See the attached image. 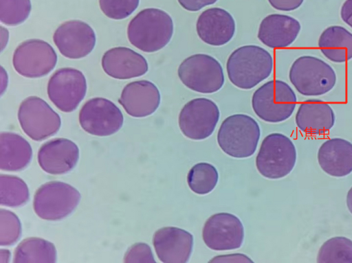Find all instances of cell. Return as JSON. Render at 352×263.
Wrapping results in <instances>:
<instances>
[{
	"label": "cell",
	"mask_w": 352,
	"mask_h": 263,
	"mask_svg": "<svg viewBox=\"0 0 352 263\" xmlns=\"http://www.w3.org/2000/svg\"><path fill=\"white\" fill-rule=\"evenodd\" d=\"M274 68V59L265 48L248 45L234 50L228 58L230 81L241 89H250L267 79Z\"/></svg>",
	"instance_id": "obj_1"
},
{
	"label": "cell",
	"mask_w": 352,
	"mask_h": 263,
	"mask_svg": "<svg viewBox=\"0 0 352 263\" xmlns=\"http://www.w3.org/2000/svg\"><path fill=\"white\" fill-rule=\"evenodd\" d=\"M174 32L171 16L165 11L154 8L138 13L129 22L127 36L129 42L140 50L151 53L168 45Z\"/></svg>",
	"instance_id": "obj_2"
},
{
	"label": "cell",
	"mask_w": 352,
	"mask_h": 263,
	"mask_svg": "<svg viewBox=\"0 0 352 263\" xmlns=\"http://www.w3.org/2000/svg\"><path fill=\"white\" fill-rule=\"evenodd\" d=\"M261 136L258 122L245 114H234L221 123L217 142L221 150L234 158H247L256 151Z\"/></svg>",
	"instance_id": "obj_3"
},
{
	"label": "cell",
	"mask_w": 352,
	"mask_h": 263,
	"mask_svg": "<svg viewBox=\"0 0 352 263\" xmlns=\"http://www.w3.org/2000/svg\"><path fill=\"white\" fill-rule=\"evenodd\" d=\"M289 78L296 91L305 96L324 95L333 89L337 81L336 71L329 64L308 55L294 61Z\"/></svg>",
	"instance_id": "obj_4"
},
{
	"label": "cell",
	"mask_w": 352,
	"mask_h": 263,
	"mask_svg": "<svg viewBox=\"0 0 352 263\" xmlns=\"http://www.w3.org/2000/svg\"><path fill=\"white\" fill-rule=\"evenodd\" d=\"M296 103L294 91L280 80L267 81L254 92L252 98V106L255 114L270 123L287 119L293 114Z\"/></svg>",
	"instance_id": "obj_5"
},
{
	"label": "cell",
	"mask_w": 352,
	"mask_h": 263,
	"mask_svg": "<svg viewBox=\"0 0 352 263\" xmlns=\"http://www.w3.org/2000/svg\"><path fill=\"white\" fill-rule=\"evenodd\" d=\"M296 150L286 135L274 133L263 140L256 158L258 172L265 178L278 179L288 175L296 164Z\"/></svg>",
	"instance_id": "obj_6"
},
{
	"label": "cell",
	"mask_w": 352,
	"mask_h": 263,
	"mask_svg": "<svg viewBox=\"0 0 352 263\" xmlns=\"http://www.w3.org/2000/svg\"><path fill=\"white\" fill-rule=\"evenodd\" d=\"M177 74L186 87L204 94L218 91L225 82L220 62L205 54H193L185 58L178 67Z\"/></svg>",
	"instance_id": "obj_7"
},
{
	"label": "cell",
	"mask_w": 352,
	"mask_h": 263,
	"mask_svg": "<svg viewBox=\"0 0 352 263\" xmlns=\"http://www.w3.org/2000/svg\"><path fill=\"white\" fill-rule=\"evenodd\" d=\"M80 200V194L75 187L63 182L50 181L36 190L33 207L41 218L58 220L70 214Z\"/></svg>",
	"instance_id": "obj_8"
},
{
	"label": "cell",
	"mask_w": 352,
	"mask_h": 263,
	"mask_svg": "<svg viewBox=\"0 0 352 263\" xmlns=\"http://www.w3.org/2000/svg\"><path fill=\"white\" fill-rule=\"evenodd\" d=\"M18 119L23 132L35 141L54 135L61 125L58 114L36 96L28 97L21 103Z\"/></svg>",
	"instance_id": "obj_9"
},
{
	"label": "cell",
	"mask_w": 352,
	"mask_h": 263,
	"mask_svg": "<svg viewBox=\"0 0 352 263\" xmlns=\"http://www.w3.org/2000/svg\"><path fill=\"white\" fill-rule=\"evenodd\" d=\"M219 117V109L214 101L197 98L182 107L178 124L184 136L192 140H202L212 134Z\"/></svg>",
	"instance_id": "obj_10"
},
{
	"label": "cell",
	"mask_w": 352,
	"mask_h": 263,
	"mask_svg": "<svg viewBox=\"0 0 352 263\" xmlns=\"http://www.w3.org/2000/svg\"><path fill=\"white\" fill-rule=\"evenodd\" d=\"M57 62L53 47L40 39H30L15 49L12 63L16 71L26 78H39L48 74Z\"/></svg>",
	"instance_id": "obj_11"
},
{
	"label": "cell",
	"mask_w": 352,
	"mask_h": 263,
	"mask_svg": "<svg viewBox=\"0 0 352 263\" xmlns=\"http://www.w3.org/2000/svg\"><path fill=\"white\" fill-rule=\"evenodd\" d=\"M87 82L83 73L74 68L65 67L57 70L47 84L50 100L60 111H74L85 96Z\"/></svg>",
	"instance_id": "obj_12"
},
{
	"label": "cell",
	"mask_w": 352,
	"mask_h": 263,
	"mask_svg": "<svg viewBox=\"0 0 352 263\" xmlns=\"http://www.w3.org/2000/svg\"><path fill=\"white\" fill-rule=\"evenodd\" d=\"M120 108L111 101L94 98L87 101L79 113V123L88 133L109 136L120 130L123 124Z\"/></svg>",
	"instance_id": "obj_13"
},
{
	"label": "cell",
	"mask_w": 352,
	"mask_h": 263,
	"mask_svg": "<svg viewBox=\"0 0 352 263\" xmlns=\"http://www.w3.org/2000/svg\"><path fill=\"white\" fill-rule=\"evenodd\" d=\"M202 238L206 245L214 251L240 248L244 239V227L240 219L226 212L211 216L205 222Z\"/></svg>",
	"instance_id": "obj_14"
},
{
	"label": "cell",
	"mask_w": 352,
	"mask_h": 263,
	"mask_svg": "<svg viewBox=\"0 0 352 263\" xmlns=\"http://www.w3.org/2000/svg\"><path fill=\"white\" fill-rule=\"evenodd\" d=\"M53 41L63 56L78 59L87 56L94 49L96 35L87 23L80 20H71L56 30Z\"/></svg>",
	"instance_id": "obj_15"
},
{
	"label": "cell",
	"mask_w": 352,
	"mask_h": 263,
	"mask_svg": "<svg viewBox=\"0 0 352 263\" xmlns=\"http://www.w3.org/2000/svg\"><path fill=\"white\" fill-rule=\"evenodd\" d=\"M153 244L159 260L164 263H185L190 257L193 236L185 229L165 227L157 230Z\"/></svg>",
	"instance_id": "obj_16"
},
{
	"label": "cell",
	"mask_w": 352,
	"mask_h": 263,
	"mask_svg": "<svg viewBox=\"0 0 352 263\" xmlns=\"http://www.w3.org/2000/svg\"><path fill=\"white\" fill-rule=\"evenodd\" d=\"M235 28L232 16L221 8H211L203 11L196 23L199 38L212 46L228 43L233 38Z\"/></svg>",
	"instance_id": "obj_17"
},
{
	"label": "cell",
	"mask_w": 352,
	"mask_h": 263,
	"mask_svg": "<svg viewBox=\"0 0 352 263\" xmlns=\"http://www.w3.org/2000/svg\"><path fill=\"white\" fill-rule=\"evenodd\" d=\"M160 100V93L155 84L151 81L142 80L126 84L118 102L129 115L144 117L157 109Z\"/></svg>",
	"instance_id": "obj_18"
},
{
	"label": "cell",
	"mask_w": 352,
	"mask_h": 263,
	"mask_svg": "<svg viewBox=\"0 0 352 263\" xmlns=\"http://www.w3.org/2000/svg\"><path fill=\"white\" fill-rule=\"evenodd\" d=\"M79 158L78 146L69 139L58 138L47 141L38 152L41 168L52 174H62L72 170Z\"/></svg>",
	"instance_id": "obj_19"
},
{
	"label": "cell",
	"mask_w": 352,
	"mask_h": 263,
	"mask_svg": "<svg viewBox=\"0 0 352 263\" xmlns=\"http://www.w3.org/2000/svg\"><path fill=\"white\" fill-rule=\"evenodd\" d=\"M300 30V23L296 19L286 14H272L261 22L258 38L270 48L283 49L296 41Z\"/></svg>",
	"instance_id": "obj_20"
},
{
	"label": "cell",
	"mask_w": 352,
	"mask_h": 263,
	"mask_svg": "<svg viewBox=\"0 0 352 263\" xmlns=\"http://www.w3.org/2000/svg\"><path fill=\"white\" fill-rule=\"evenodd\" d=\"M102 67L108 76L120 80L143 76L148 69L143 56L124 47L107 51L102 58Z\"/></svg>",
	"instance_id": "obj_21"
},
{
	"label": "cell",
	"mask_w": 352,
	"mask_h": 263,
	"mask_svg": "<svg viewBox=\"0 0 352 263\" xmlns=\"http://www.w3.org/2000/svg\"><path fill=\"white\" fill-rule=\"evenodd\" d=\"M297 127L308 135H318L329 131L335 124V113L331 106L319 99L302 102L296 114Z\"/></svg>",
	"instance_id": "obj_22"
},
{
	"label": "cell",
	"mask_w": 352,
	"mask_h": 263,
	"mask_svg": "<svg viewBox=\"0 0 352 263\" xmlns=\"http://www.w3.org/2000/svg\"><path fill=\"white\" fill-rule=\"evenodd\" d=\"M318 161L322 170L335 177L352 172V143L342 138L326 140L318 149Z\"/></svg>",
	"instance_id": "obj_23"
},
{
	"label": "cell",
	"mask_w": 352,
	"mask_h": 263,
	"mask_svg": "<svg viewBox=\"0 0 352 263\" xmlns=\"http://www.w3.org/2000/svg\"><path fill=\"white\" fill-rule=\"evenodd\" d=\"M318 45L321 53L333 62L352 59V33L342 26L327 27L320 35Z\"/></svg>",
	"instance_id": "obj_24"
},
{
	"label": "cell",
	"mask_w": 352,
	"mask_h": 263,
	"mask_svg": "<svg viewBox=\"0 0 352 263\" xmlns=\"http://www.w3.org/2000/svg\"><path fill=\"white\" fill-rule=\"evenodd\" d=\"M0 168L6 171H19L30 163L32 151L30 144L21 136L9 132L0 135Z\"/></svg>",
	"instance_id": "obj_25"
},
{
	"label": "cell",
	"mask_w": 352,
	"mask_h": 263,
	"mask_svg": "<svg viewBox=\"0 0 352 263\" xmlns=\"http://www.w3.org/2000/svg\"><path fill=\"white\" fill-rule=\"evenodd\" d=\"M56 250L50 242L32 237L21 242L14 251V262H55Z\"/></svg>",
	"instance_id": "obj_26"
},
{
	"label": "cell",
	"mask_w": 352,
	"mask_h": 263,
	"mask_svg": "<svg viewBox=\"0 0 352 263\" xmlns=\"http://www.w3.org/2000/svg\"><path fill=\"white\" fill-rule=\"evenodd\" d=\"M219 174L214 165L206 162L194 165L187 175V183L195 194L204 195L212 192L217 184Z\"/></svg>",
	"instance_id": "obj_27"
},
{
	"label": "cell",
	"mask_w": 352,
	"mask_h": 263,
	"mask_svg": "<svg viewBox=\"0 0 352 263\" xmlns=\"http://www.w3.org/2000/svg\"><path fill=\"white\" fill-rule=\"evenodd\" d=\"M317 262L352 263V240L344 236L327 240L318 251Z\"/></svg>",
	"instance_id": "obj_28"
},
{
	"label": "cell",
	"mask_w": 352,
	"mask_h": 263,
	"mask_svg": "<svg viewBox=\"0 0 352 263\" xmlns=\"http://www.w3.org/2000/svg\"><path fill=\"white\" fill-rule=\"evenodd\" d=\"M1 205L19 207L29 199V190L26 183L20 178L1 174L0 176Z\"/></svg>",
	"instance_id": "obj_29"
},
{
	"label": "cell",
	"mask_w": 352,
	"mask_h": 263,
	"mask_svg": "<svg viewBox=\"0 0 352 263\" xmlns=\"http://www.w3.org/2000/svg\"><path fill=\"white\" fill-rule=\"evenodd\" d=\"M30 0H0V20L6 25H17L29 16Z\"/></svg>",
	"instance_id": "obj_30"
},
{
	"label": "cell",
	"mask_w": 352,
	"mask_h": 263,
	"mask_svg": "<svg viewBox=\"0 0 352 263\" xmlns=\"http://www.w3.org/2000/svg\"><path fill=\"white\" fill-rule=\"evenodd\" d=\"M21 234V222L13 212L1 209L0 210V244L9 246L14 244Z\"/></svg>",
	"instance_id": "obj_31"
},
{
	"label": "cell",
	"mask_w": 352,
	"mask_h": 263,
	"mask_svg": "<svg viewBox=\"0 0 352 263\" xmlns=\"http://www.w3.org/2000/svg\"><path fill=\"white\" fill-rule=\"evenodd\" d=\"M140 0H99L102 12L109 18L123 19L138 8Z\"/></svg>",
	"instance_id": "obj_32"
},
{
	"label": "cell",
	"mask_w": 352,
	"mask_h": 263,
	"mask_svg": "<svg viewBox=\"0 0 352 263\" xmlns=\"http://www.w3.org/2000/svg\"><path fill=\"white\" fill-rule=\"evenodd\" d=\"M124 262H155L150 247L139 242L132 245L124 255Z\"/></svg>",
	"instance_id": "obj_33"
},
{
	"label": "cell",
	"mask_w": 352,
	"mask_h": 263,
	"mask_svg": "<svg viewBox=\"0 0 352 263\" xmlns=\"http://www.w3.org/2000/svg\"><path fill=\"white\" fill-rule=\"evenodd\" d=\"M303 1L304 0H268V2L274 8L285 12L298 8Z\"/></svg>",
	"instance_id": "obj_34"
},
{
	"label": "cell",
	"mask_w": 352,
	"mask_h": 263,
	"mask_svg": "<svg viewBox=\"0 0 352 263\" xmlns=\"http://www.w3.org/2000/svg\"><path fill=\"white\" fill-rule=\"evenodd\" d=\"M218 0H177L179 5L185 10L197 12L203 8L215 3Z\"/></svg>",
	"instance_id": "obj_35"
},
{
	"label": "cell",
	"mask_w": 352,
	"mask_h": 263,
	"mask_svg": "<svg viewBox=\"0 0 352 263\" xmlns=\"http://www.w3.org/2000/svg\"><path fill=\"white\" fill-rule=\"evenodd\" d=\"M210 262H253L247 255L241 253H234L218 255L209 261Z\"/></svg>",
	"instance_id": "obj_36"
},
{
	"label": "cell",
	"mask_w": 352,
	"mask_h": 263,
	"mask_svg": "<svg viewBox=\"0 0 352 263\" xmlns=\"http://www.w3.org/2000/svg\"><path fill=\"white\" fill-rule=\"evenodd\" d=\"M342 21L352 28V0H346L340 9Z\"/></svg>",
	"instance_id": "obj_37"
},
{
	"label": "cell",
	"mask_w": 352,
	"mask_h": 263,
	"mask_svg": "<svg viewBox=\"0 0 352 263\" xmlns=\"http://www.w3.org/2000/svg\"><path fill=\"white\" fill-rule=\"evenodd\" d=\"M346 205L352 214V187L349 189L346 195Z\"/></svg>",
	"instance_id": "obj_38"
},
{
	"label": "cell",
	"mask_w": 352,
	"mask_h": 263,
	"mask_svg": "<svg viewBox=\"0 0 352 263\" xmlns=\"http://www.w3.org/2000/svg\"><path fill=\"white\" fill-rule=\"evenodd\" d=\"M1 253L4 255L3 256L1 255V262L5 258H6L7 262H8L9 257H10V252H9V251L5 250V249H1Z\"/></svg>",
	"instance_id": "obj_39"
}]
</instances>
